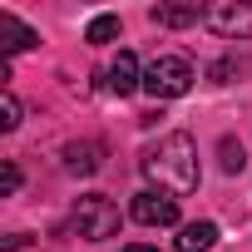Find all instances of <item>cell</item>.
Here are the masks:
<instances>
[{"label": "cell", "instance_id": "8fae6325", "mask_svg": "<svg viewBox=\"0 0 252 252\" xmlns=\"http://www.w3.org/2000/svg\"><path fill=\"white\" fill-rule=\"evenodd\" d=\"M114 35H119V15H94V20H89V30H84V40H89V45H109Z\"/></svg>", "mask_w": 252, "mask_h": 252}, {"label": "cell", "instance_id": "30bf717a", "mask_svg": "<svg viewBox=\"0 0 252 252\" xmlns=\"http://www.w3.org/2000/svg\"><path fill=\"white\" fill-rule=\"evenodd\" d=\"M154 20H158V25H168V30H183V25H198V20H203V10H198V5H158V10H154Z\"/></svg>", "mask_w": 252, "mask_h": 252}, {"label": "cell", "instance_id": "5b68a950", "mask_svg": "<svg viewBox=\"0 0 252 252\" xmlns=\"http://www.w3.org/2000/svg\"><path fill=\"white\" fill-rule=\"evenodd\" d=\"M129 213H134V222H144V227H173V222H178V198H173V193H158V188H144Z\"/></svg>", "mask_w": 252, "mask_h": 252}, {"label": "cell", "instance_id": "ba28073f", "mask_svg": "<svg viewBox=\"0 0 252 252\" xmlns=\"http://www.w3.org/2000/svg\"><path fill=\"white\" fill-rule=\"evenodd\" d=\"M40 35L30 30V25H20L10 10H0V50H5V55H15V50H30Z\"/></svg>", "mask_w": 252, "mask_h": 252}, {"label": "cell", "instance_id": "9a60e30c", "mask_svg": "<svg viewBox=\"0 0 252 252\" xmlns=\"http://www.w3.org/2000/svg\"><path fill=\"white\" fill-rule=\"evenodd\" d=\"M124 252H158V247H149V242H134V247H124Z\"/></svg>", "mask_w": 252, "mask_h": 252}, {"label": "cell", "instance_id": "8992f818", "mask_svg": "<svg viewBox=\"0 0 252 252\" xmlns=\"http://www.w3.org/2000/svg\"><path fill=\"white\" fill-rule=\"evenodd\" d=\"M104 84L124 99V94H134L139 84H144V74H139V60H134V50H119L114 55V64L104 69Z\"/></svg>", "mask_w": 252, "mask_h": 252}, {"label": "cell", "instance_id": "52a82bcc", "mask_svg": "<svg viewBox=\"0 0 252 252\" xmlns=\"http://www.w3.org/2000/svg\"><path fill=\"white\" fill-rule=\"evenodd\" d=\"M64 168H69V173H79V178L99 173V168H104V144H99V139H79V144H64Z\"/></svg>", "mask_w": 252, "mask_h": 252}, {"label": "cell", "instance_id": "7a4b0ae2", "mask_svg": "<svg viewBox=\"0 0 252 252\" xmlns=\"http://www.w3.org/2000/svg\"><path fill=\"white\" fill-rule=\"evenodd\" d=\"M193 64L183 60V55H158L149 69H144V89L154 94V99H183L188 89H193Z\"/></svg>", "mask_w": 252, "mask_h": 252}, {"label": "cell", "instance_id": "7c38bea8", "mask_svg": "<svg viewBox=\"0 0 252 252\" xmlns=\"http://www.w3.org/2000/svg\"><path fill=\"white\" fill-rule=\"evenodd\" d=\"M218 158H222V173H242V163H247L237 139H222V144H218Z\"/></svg>", "mask_w": 252, "mask_h": 252}, {"label": "cell", "instance_id": "277c9868", "mask_svg": "<svg viewBox=\"0 0 252 252\" xmlns=\"http://www.w3.org/2000/svg\"><path fill=\"white\" fill-rule=\"evenodd\" d=\"M203 25L218 40H252V5H242V0H218V5L203 10Z\"/></svg>", "mask_w": 252, "mask_h": 252}, {"label": "cell", "instance_id": "3957f363", "mask_svg": "<svg viewBox=\"0 0 252 252\" xmlns=\"http://www.w3.org/2000/svg\"><path fill=\"white\" fill-rule=\"evenodd\" d=\"M74 232H79L84 242H104V237H114V232H119V208H114L104 193L79 198V203H74Z\"/></svg>", "mask_w": 252, "mask_h": 252}, {"label": "cell", "instance_id": "4fadbf2b", "mask_svg": "<svg viewBox=\"0 0 252 252\" xmlns=\"http://www.w3.org/2000/svg\"><path fill=\"white\" fill-rule=\"evenodd\" d=\"M15 124H20V99H15V94L5 89V94H0V129H5V134H10V129H15Z\"/></svg>", "mask_w": 252, "mask_h": 252}, {"label": "cell", "instance_id": "5bb4252c", "mask_svg": "<svg viewBox=\"0 0 252 252\" xmlns=\"http://www.w3.org/2000/svg\"><path fill=\"white\" fill-rule=\"evenodd\" d=\"M15 188H20V168L5 163V168H0V193H15Z\"/></svg>", "mask_w": 252, "mask_h": 252}, {"label": "cell", "instance_id": "6da1fadb", "mask_svg": "<svg viewBox=\"0 0 252 252\" xmlns=\"http://www.w3.org/2000/svg\"><path fill=\"white\" fill-rule=\"evenodd\" d=\"M139 168H144L149 183H158V193L183 198V193L198 188V144H193L188 134H168V139H158V144L144 154Z\"/></svg>", "mask_w": 252, "mask_h": 252}, {"label": "cell", "instance_id": "9c48e42d", "mask_svg": "<svg viewBox=\"0 0 252 252\" xmlns=\"http://www.w3.org/2000/svg\"><path fill=\"white\" fill-rule=\"evenodd\" d=\"M218 242V222H188L178 232V252H208Z\"/></svg>", "mask_w": 252, "mask_h": 252}]
</instances>
